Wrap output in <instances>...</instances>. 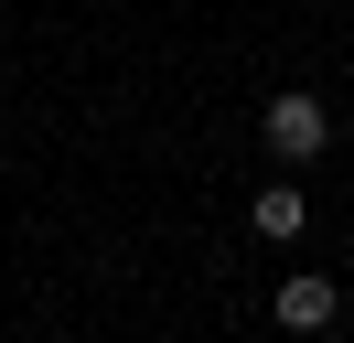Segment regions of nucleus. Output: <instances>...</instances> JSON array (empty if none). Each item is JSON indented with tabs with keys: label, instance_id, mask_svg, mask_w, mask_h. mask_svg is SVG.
Here are the masks:
<instances>
[{
	"label": "nucleus",
	"instance_id": "obj_1",
	"mask_svg": "<svg viewBox=\"0 0 354 343\" xmlns=\"http://www.w3.org/2000/svg\"><path fill=\"white\" fill-rule=\"evenodd\" d=\"M258 129H268V150H279V172H301V161H322V150H333V107L301 97V86H290V97H268Z\"/></svg>",
	"mask_w": 354,
	"mask_h": 343
},
{
	"label": "nucleus",
	"instance_id": "obj_2",
	"mask_svg": "<svg viewBox=\"0 0 354 343\" xmlns=\"http://www.w3.org/2000/svg\"><path fill=\"white\" fill-rule=\"evenodd\" d=\"M333 311H344V290H333L322 268H290L279 279V333H333Z\"/></svg>",
	"mask_w": 354,
	"mask_h": 343
},
{
	"label": "nucleus",
	"instance_id": "obj_3",
	"mask_svg": "<svg viewBox=\"0 0 354 343\" xmlns=\"http://www.w3.org/2000/svg\"><path fill=\"white\" fill-rule=\"evenodd\" d=\"M247 214H258V236H268V247H290V236L311 225V204H301V183H268V193H258V204H247Z\"/></svg>",
	"mask_w": 354,
	"mask_h": 343
}]
</instances>
